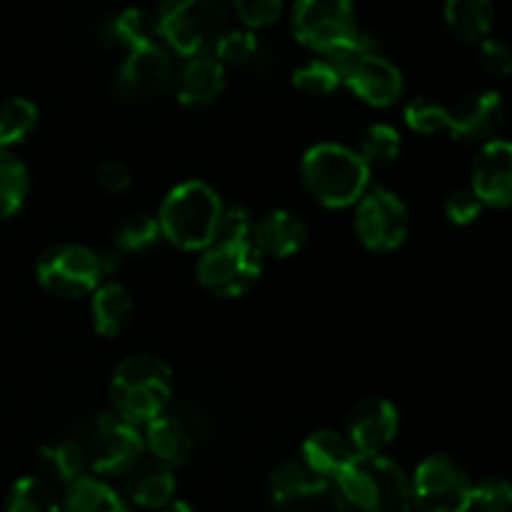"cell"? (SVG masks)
<instances>
[{
    "mask_svg": "<svg viewBox=\"0 0 512 512\" xmlns=\"http://www.w3.org/2000/svg\"><path fill=\"white\" fill-rule=\"evenodd\" d=\"M353 458V445L343 433H335V430H315L303 440V448H300V460L313 473L328 478L330 483L353 463Z\"/></svg>",
    "mask_w": 512,
    "mask_h": 512,
    "instance_id": "7402d4cb",
    "label": "cell"
},
{
    "mask_svg": "<svg viewBox=\"0 0 512 512\" xmlns=\"http://www.w3.org/2000/svg\"><path fill=\"white\" fill-rule=\"evenodd\" d=\"M160 512H198V510H195L190 503H185V500H173L168 508H163Z\"/></svg>",
    "mask_w": 512,
    "mask_h": 512,
    "instance_id": "b9f144b4",
    "label": "cell"
},
{
    "mask_svg": "<svg viewBox=\"0 0 512 512\" xmlns=\"http://www.w3.org/2000/svg\"><path fill=\"white\" fill-rule=\"evenodd\" d=\"M308 238V223L293 210H270L253 225V245L263 258H293L308 245Z\"/></svg>",
    "mask_w": 512,
    "mask_h": 512,
    "instance_id": "ac0fdd59",
    "label": "cell"
},
{
    "mask_svg": "<svg viewBox=\"0 0 512 512\" xmlns=\"http://www.w3.org/2000/svg\"><path fill=\"white\" fill-rule=\"evenodd\" d=\"M90 298V323L100 338H118L133 320V298L120 283H100Z\"/></svg>",
    "mask_w": 512,
    "mask_h": 512,
    "instance_id": "44dd1931",
    "label": "cell"
},
{
    "mask_svg": "<svg viewBox=\"0 0 512 512\" xmlns=\"http://www.w3.org/2000/svg\"><path fill=\"white\" fill-rule=\"evenodd\" d=\"M293 85L305 95H313V98H323V95L335 93V90L343 85L340 80L338 65L330 58H315L310 63L300 65L293 73Z\"/></svg>",
    "mask_w": 512,
    "mask_h": 512,
    "instance_id": "d6a6232c",
    "label": "cell"
},
{
    "mask_svg": "<svg viewBox=\"0 0 512 512\" xmlns=\"http://www.w3.org/2000/svg\"><path fill=\"white\" fill-rule=\"evenodd\" d=\"M410 500L418 512H470L473 480L453 455H428L410 480Z\"/></svg>",
    "mask_w": 512,
    "mask_h": 512,
    "instance_id": "9c48e42d",
    "label": "cell"
},
{
    "mask_svg": "<svg viewBox=\"0 0 512 512\" xmlns=\"http://www.w3.org/2000/svg\"><path fill=\"white\" fill-rule=\"evenodd\" d=\"M163 240L158 220L150 213H133L113 233V245L120 255H145Z\"/></svg>",
    "mask_w": 512,
    "mask_h": 512,
    "instance_id": "4dcf8cb0",
    "label": "cell"
},
{
    "mask_svg": "<svg viewBox=\"0 0 512 512\" xmlns=\"http://www.w3.org/2000/svg\"><path fill=\"white\" fill-rule=\"evenodd\" d=\"M400 150H403V135H400V130L390 123H373L363 130L355 153L373 170L393 165L400 158Z\"/></svg>",
    "mask_w": 512,
    "mask_h": 512,
    "instance_id": "83f0119b",
    "label": "cell"
},
{
    "mask_svg": "<svg viewBox=\"0 0 512 512\" xmlns=\"http://www.w3.org/2000/svg\"><path fill=\"white\" fill-rule=\"evenodd\" d=\"M333 60L340 70V80L355 98L373 108H390L398 103L405 90L403 73L393 60L385 58L378 48V40L368 33H358L355 43Z\"/></svg>",
    "mask_w": 512,
    "mask_h": 512,
    "instance_id": "8992f818",
    "label": "cell"
},
{
    "mask_svg": "<svg viewBox=\"0 0 512 512\" xmlns=\"http://www.w3.org/2000/svg\"><path fill=\"white\" fill-rule=\"evenodd\" d=\"M470 190L485 208H508L512 200V148L505 138L480 145L470 173Z\"/></svg>",
    "mask_w": 512,
    "mask_h": 512,
    "instance_id": "2e32d148",
    "label": "cell"
},
{
    "mask_svg": "<svg viewBox=\"0 0 512 512\" xmlns=\"http://www.w3.org/2000/svg\"><path fill=\"white\" fill-rule=\"evenodd\" d=\"M400 428V413L390 400L363 398L348 415L345 438L353 445L355 455H383L395 440Z\"/></svg>",
    "mask_w": 512,
    "mask_h": 512,
    "instance_id": "9a60e30c",
    "label": "cell"
},
{
    "mask_svg": "<svg viewBox=\"0 0 512 512\" xmlns=\"http://www.w3.org/2000/svg\"><path fill=\"white\" fill-rule=\"evenodd\" d=\"M355 233L370 253H393L410 235V213L398 193L388 188H368L355 203Z\"/></svg>",
    "mask_w": 512,
    "mask_h": 512,
    "instance_id": "8fae6325",
    "label": "cell"
},
{
    "mask_svg": "<svg viewBox=\"0 0 512 512\" xmlns=\"http://www.w3.org/2000/svg\"><path fill=\"white\" fill-rule=\"evenodd\" d=\"M228 5L235 10L240 25L248 30L268 28L285 10V0H230Z\"/></svg>",
    "mask_w": 512,
    "mask_h": 512,
    "instance_id": "d590c367",
    "label": "cell"
},
{
    "mask_svg": "<svg viewBox=\"0 0 512 512\" xmlns=\"http://www.w3.org/2000/svg\"><path fill=\"white\" fill-rule=\"evenodd\" d=\"M485 210V205L480 203L478 195L470 188H458L445 198L443 213L448 218V223L453 225H470L480 218V213Z\"/></svg>",
    "mask_w": 512,
    "mask_h": 512,
    "instance_id": "74e56055",
    "label": "cell"
},
{
    "mask_svg": "<svg viewBox=\"0 0 512 512\" xmlns=\"http://www.w3.org/2000/svg\"><path fill=\"white\" fill-rule=\"evenodd\" d=\"M143 443L145 450H150V455L155 458V463L168 470L183 468L193 458V438L185 430V425L170 415H160V418L143 425Z\"/></svg>",
    "mask_w": 512,
    "mask_h": 512,
    "instance_id": "ffe728a7",
    "label": "cell"
},
{
    "mask_svg": "<svg viewBox=\"0 0 512 512\" xmlns=\"http://www.w3.org/2000/svg\"><path fill=\"white\" fill-rule=\"evenodd\" d=\"M293 35L323 58H335L358 38L353 0H295Z\"/></svg>",
    "mask_w": 512,
    "mask_h": 512,
    "instance_id": "ba28073f",
    "label": "cell"
},
{
    "mask_svg": "<svg viewBox=\"0 0 512 512\" xmlns=\"http://www.w3.org/2000/svg\"><path fill=\"white\" fill-rule=\"evenodd\" d=\"M473 508L478 512H510L512 508V488L500 475L473 483Z\"/></svg>",
    "mask_w": 512,
    "mask_h": 512,
    "instance_id": "8d00e7d4",
    "label": "cell"
},
{
    "mask_svg": "<svg viewBox=\"0 0 512 512\" xmlns=\"http://www.w3.org/2000/svg\"><path fill=\"white\" fill-rule=\"evenodd\" d=\"M143 453V430L138 425H130L113 410L95 418L93 433L85 448L88 468H93L95 475H105V478L128 475L135 465H140Z\"/></svg>",
    "mask_w": 512,
    "mask_h": 512,
    "instance_id": "7c38bea8",
    "label": "cell"
},
{
    "mask_svg": "<svg viewBox=\"0 0 512 512\" xmlns=\"http://www.w3.org/2000/svg\"><path fill=\"white\" fill-rule=\"evenodd\" d=\"M38 105L28 98H5L0 100V148L10 150L13 145L23 143L35 128H38Z\"/></svg>",
    "mask_w": 512,
    "mask_h": 512,
    "instance_id": "f1b7e54d",
    "label": "cell"
},
{
    "mask_svg": "<svg viewBox=\"0 0 512 512\" xmlns=\"http://www.w3.org/2000/svg\"><path fill=\"white\" fill-rule=\"evenodd\" d=\"M445 25L460 43H483L495 23L493 0H445Z\"/></svg>",
    "mask_w": 512,
    "mask_h": 512,
    "instance_id": "cb8c5ba5",
    "label": "cell"
},
{
    "mask_svg": "<svg viewBox=\"0 0 512 512\" xmlns=\"http://www.w3.org/2000/svg\"><path fill=\"white\" fill-rule=\"evenodd\" d=\"M60 512H130V508L118 490L110 488L103 478L83 475L65 488Z\"/></svg>",
    "mask_w": 512,
    "mask_h": 512,
    "instance_id": "484cf974",
    "label": "cell"
},
{
    "mask_svg": "<svg viewBox=\"0 0 512 512\" xmlns=\"http://www.w3.org/2000/svg\"><path fill=\"white\" fill-rule=\"evenodd\" d=\"M223 210L225 205L213 185L183 180L168 190L155 220L163 240L185 253H200L213 243Z\"/></svg>",
    "mask_w": 512,
    "mask_h": 512,
    "instance_id": "7a4b0ae2",
    "label": "cell"
},
{
    "mask_svg": "<svg viewBox=\"0 0 512 512\" xmlns=\"http://www.w3.org/2000/svg\"><path fill=\"white\" fill-rule=\"evenodd\" d=\"M268 490L280 510L310 512L328 498L330 480L313 473L303 460H285L270 473Z\"/></svg>",
    "mask_w": 512,
    "mask_h": 512,
    "instance_id": "e0dca14e",
    "label": "cell"
},
{
    "mask_svg": "<svg viewBox=\"0 0 512 512\" xmlns=\"http://www.w3.org/2000/svg\"><path fill=\"white\" fill-rule=\"evenodd\" d=\"M173 85V60L158 43L128 50L113 78V93L120 103L145 105L158 100Z\"/></svg>",
    "mask_w": 512,
    "mask_h": 512,
    "instance_id": "4fadbf2b",
    "label": "cell"
},
{
    "mask_svg": "<svg viewBox=\"0 0 512 512\" xmlns=\"http://www.w3.org/2000/svg\"><path fill=\"white\" fill-rule=\"evenodd\" d=\"M95 185L108 195H120L133 185V173L123 160H103L95 168Z\"/></svg>",
    "mask_w": 512,
    "mask_h": 512,
    "instance_id": "f35d334b",
    "label": "cell"
},
{
    "mask_svg": "<svg viewBox=\"0 0 512 512\" xmlns=\"http://www.w3.org/2000/svg\"><path fill=\"white\" fill-rule=\"evenodd\" d=\"M338 512H410V478L388 455H355L333 480Z\"/></svg>",
    "mask_w": 512,
    "mask_h": 512,
    "instance_id": "6da1fadb",
    "label": "cell"
},
{
    "mask_svg": "<svg viewBox=\"0 0 512 512\" xmlns=\"http://www.w3.org/2000/svg\"><path fill=\"white\" fill-rule=\"evenodd\" d=\"M480 65H483L485 73L490 75H498V78H505L510 75L512 70V55L508 50V45L503 40H495V38H485L480 43Z\"/></svg>",
    "mask_w": 512,
    "mask_h": 512,
    "instance_id": "ab89813d",
    "label": "cell"
},
{
    "mask_svg": "<svg viewBox=\"0 0 512 512\" xmlns=\"http://www.w3.org/2000/svg\"><path fill=\"white\" fill-rule=\"evenodd\" d=\"M260 50V43H258V35H255V30H248V28H228L223 35L218 38V43H215L213 48V58L218 60L223 68H228V65H248L250 60L258 55Z\"/></svg>",
    "mask_w": 512,
    "mask_h": 512,
    "instance_id": "836d02e7",
    "label": "cell"
},
{
    "mask_svg": "<svg viewBox=\"0 0 512 512\" xmlns=\"http://www.w3.org/2000/svg\"><path fill=\"white\" fill-rule=\"evenodd\" d=\"M225 68L213 55H195L183 65L175 83V98L185 108H208L223 95Z\"/></svg>",
    "mask_w": 512,
    "mask_h": 512,
    "instance_id": "d6986e66",
    "label": "cell"
},
{
    "mask_svg": "<svg viewBox=\"0 0 512 512\" xmlns=\"http://www.w3.org/2000/svg\"><path fill=\"white\" fill-rule=\"evenodd\" d=\"M155 23L158 38L178 55H208L230 28V5L228 0H160Z\"/></svg>",
    "mask_w": 512,
    "mask_h": 512,
    "instance_id": "5b68a950",
    "label": "cell"
},
{
    "mask_svg": "<svg viewBox=\"0 0 512 512\" xmlns=\"http://www.w3.org/2000/svg\"><path fill=\"white\" fill-rule=\"evenodd\" d=\"M125 493H128L130 503L138 508L163 510L175 500L178 483H175L173 470L163 468V465H135L128 473Z\"/></svg>",
    "mask_w": 512,
    "mask_h": 512,
    "instance_id": "603a6c76",
    "label": "cell"
},
{
    "mask_svg": "<svg viewBox=\"0 0 512 512\" xmlns=\"http://www.w3.org/2000/svg\"><path fill=\"white\" fill-rule=\"evenodd\" d=\"M35 278L55 298H85L103 283L98 250L78 243H55L40 253Z\"/></svg>",
    "mask_w": 512,
    "mask_h": 512,
    "instance_id": "30bf717a",
    "label": "cell"
},
{
    "mask_svg": "<svg viewBox=\"0 0 512 512\" xmlns=\"http://www.w3.org/2000/svg\"><path fill=\"white\" fill-rule=\"evenodd\" d=\"M405 125L420 135L443 133L448 130V108L433 98H413L405 105Z\"/></svg>",
    "mask_w": 512,
    "mask_h": 512,
    "instance_id": "e575fe53",
    "label": "cell"
},
{
    "mask_svg": "<svg viewBox=\"0 0 512 512\" xmlns=\"http://www.w3.org/2000/svg\"><path fill=\"white\" fill-rule=\"evenodd\" d=\"M30 193V175L23 160L0 148V220L20 213Z\"/></svg>",
    "mask_w": 512,
    "mask_h": 512,
    "instance_id": "4316f807",
    "label": "cell"
},
{
    "mask_svg": "<svg viewBox=\"0 0 512 512\" xmlns=\"http://www.w3.org/2000/svg\"><path fill=\"white\" fill-rule=\"evenodd\" d=\"M170 398H173V370L158 355H128L113 370L110 378L113 413L128 420L130 425L143 428L150 420L165 415Z\"/></svg>",
    "mask_w": 512,
    "mask_h": 512,
    "instance_id": "277c9868",
    "label": "cell"
},
{
    "mask_svg": "<svg viewBox=\"0 0 512 512\" xmlns=\"http://www.w3.org/2000/svg\"><path fill=\"white\" fill-rule=\"evenodd\" d=\"M38 463L40 470L45 473L43 480L50 485H73L83 475H88V458H85L83 445L73 443V440H53V443H43L38 448Z\"/></svg>",
    "mask_w": 512,
    "mask_h": 512,
    "instance_id": "d4e9b609",
    "label": "cell"
},
{
    "mask_svg": "<svg viewBox=\"0 0 512 512\" xmlns=\"http://www.w3.org/2000/svg\"><path fill=\"white\" fill-rule=\"evenodd\" d=\"M265 258L258 253L253 240H213L200 250L195 278L215 298H240L263 275Z\"/></svg>",
    "mask_w": 512,
    "mask_h": 512,
    "instance_id": "52a82bcc",
    "label": "cell"
},
{
    "mask_svg": "<svg viewBox=\"0 0 512 512\" xmlns=\"http://www.w3.org/2000/svg\"><path fill=\"white\" fill-rule=\"evenodd\" d=\"M300 180L315 203L330 210L353 208L370 188V168L343 143H318L300 160Z\"/></svg>",
    "mask_w": 512,
    "mask_h": 512,
    "instance_id": "3957f363",
    "label": "cell"
},
{
    "mask_svg": "<svg viewBox=\"0 0 512 512\" xmlns=\"http://www.w3.org/2000/svg\"><path fill=\"white\" fill-rule=\"evenodd\" d=\"M505 123V103L495 90H478L448 108V133L458 143L485 145L498 138Z\"/></svg>",
    "mask_w": 512,
    "mask_h": 512,
    "instance_id": "5bb4252c",
    "label": "cell"
},
{
    "mask_svg": "<svg viewBox=\"0 0 512 512\" xmlns=\"http://www.w3.org/2000/svg\"><path fill=\"white\" fill-rule=\"evenodd\" d=\"M110 38H113V43L123 45L128 50L158 43V23H155V15L143 8H125L110 23Z\"/></svg>",
    "mask_w": 512,
    "mask_h": 512,
    "instance_id": "1f68e13d",
    "label": "cell"
},
{
    "mask_svg": "<svg viewBox=\"0 0 512 512\" xmlns=\"http://www.w3.org/2000/svg\"><path fill=\"white\" fill-rule=\"evenodd\" d=\"M98 263H100V273H103V280L110 278L120 270V253L118 250H98Z\"/></svg>",
    "mask_w": 512,
    "mask_h": 512,
    "instance_id": "60d3db41",
    "label": "cell"
},
{
    "mask_svg": "<svg viewBox=\"0 0 512 512\" xmlns=\"http://www.w3.org/2000/svg\"><path fill=\"white\" fill-rule=\"evenodd\" d=\"M3 512H60V498L48 480L25 475L8 490Z\"/></svg>",
    "mask_w": 512,
    "mask_h": 512,
    "instance_id": "f546056e",
    "label": "cell"
}]
</instances>
